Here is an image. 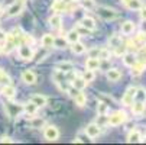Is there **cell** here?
Here are the masks:
<instances>
[{"instance_id": "cell-14", "label": "cell", "mask_w": 146, "mask_h": 145, "mask_svg": "<svg viewBox=\"0 0 146 145\" xmlns=\"http://www.w3.org/2000/svg\"><path fill=\"white\" fill-rule=\"evenodd\" d=\"M145 67H146V64L143 63V61H136V63L132 65V74L133 76H139L140 73H143Z\"/></svg>"}, {"instance_id": "cell-27", "label": "cell", "mask_w": 146, "mask_h": 145, "mask_svg": "<svg viewBox=\"0 0 146 145\" xmlns=\"http://www.w3.org/2000/svg\"><path fill=\"white\" fill-rule=\"evenodd\" d=\"M72 86H74L75 89H78V90H82V89L87 86V81H86L84 78H75L74 83H72Z\"/></svg>"}, {"instance_id": "cell-18", "label": "cell", "mask_w": 146, "mask_h": 145, "mask_svg": "<svg viewBox=\"0 0 146 145\" xmlns=\"http://www.w3.org/2000/svg\"><path fill=\"white\" fill-rule=\"evenodd\" d=\"M61 23H62V17H61L59 15H54V16L49 17V25H51L52 28L58 29V28H61Z\"/></svg>"}, {"instance_id": "cell-6", "label": "cell", "mask_w": 146, "mask_h": 145, "mask_svg": "<svg viewBox=\"0 0 146 145\" xmlns=\"http://www.w3.org/2000/svg\"><path fill=\"white\" fill-rule=\"evenodd\" d=\"M80 25H81L82 28H86V29H88V31L91 32V31L96 29V20H94L93 17H90V16H86V17H82V19H81Z\"/></svg>"}, {"instance_id": "cell-26", "label": "cell", "mask_w": 146, "mask_h": 145, "mask_svg": "<svg viewBox=\"0 0 146 145\" xmlns=\"http://www.w3.org/2000/svg\"><path fill=\"white\" fill-rule=\"evenodd\" d=\"M107 110H109V106H107V103H104V102H100V103H98V106H97V113H98L100 116H106Z\"/></svg>"}, {"instance_id": "cell-11", "label": "cell", "mask_w": 146, "mask_h": 145, "mask_svg": "<svg viewBox=\"0 0 146 145\" xmlns=\"http://www.w3.org/2000/svg\"><path fill=\"white\" fill-rule=\"evenodd\" d=\"M135 31V23L130 20H126L124 23H121V33L123 35H130Z\"/></svg>"}, {"instance_id": "cell-32", "label": "cell", "mask_w": 146, "mask_h": 145, "mask_svg": "<svg viewBox=\"0 0 146 145\" xmlns=\"http://www.w3.org/2000/svg\"><path fill=\"white\" fill-rule=\"evenodd\" d=\"M135 99H137V100H140V102L146 100V92H145L143 89H137V90H136V96H135Z\"/></svg>"}, {"instance_id": "cell-44", "label": "cell", "mask_w": 146, "mask_h": 145, "mask_svg": "<svg viewBox=\"0 0 146 145\" xmlns=\"http://www.w3.org/2000/svg\"><path fill=\"white\" fill-rule=\"evenodd\" d=\"M0 51H2V48H0Z\"/></svg>"}, {"instance_id": "cell-38", "label": "cell", "mask_w": 146, "mask_h": 145, "mask_svg": "<svg viewBox=\"0 0 146 145\" xmlns=\"http://www.w3.org/2000/svg\"><path fill=\"white\" fill-rule=\"evenodd\" d=\"M15 2H16V0H5L3 3H5V6H7V7H9V6H12Z\"/></svg>"}, {"instance_id": "cell-2", "label": "cell", "mask_w": 146, "mask_h": 145, "mask_svg": "<svg viewBox=\"0 0 146 145\" xmlns=\"http://www.w3.org/2000/svg\"><path fill=\"white\" fill-rule=\"evenodd\" d=\"M126 119H127L126 113L121 112V110H119V112L113 113V115L109 118V125H111V126H119V125H121V123L126 120Z\"/></svg>"}, {"instance_id": "cell-24", "label": "cell", "mask_w": 146, "mask_h": 145, "mask_svg": "<svg viewBox=\"0 0 146 145\" xmlns=\"http://www.w3.org/2000/svg\"><path fill=\"white\" fill-rule=\"evenodd\" d=\"M67 41H68V42H71V44L80 41V32L75 31V29H74V31H70L68 35H67Z\"/></svg>"}, {"instance_id": "cell-25", "label": "cell", "mask_w": 146, "mask_h": 145, "mask_svg": "<svg viewBox=\"0 0 146 145\" xmlns=\"http://www.w3.org/2000/svg\"><path fill=\"white\" fill-rule=\"evenodd\" d=\"M71 49H72V52H74V54H82V52L86 51V47L82 45L81 42H78V41H77V42H74V44H72Z\"/></svg>"}, {"instance_id": "cell-20", "label": "cell", "mask_w": 146, "mask_h": 145, "mask_svg": "<svg viewBox=\"0 0 146 145\" xmlns=\"http://www.w3.org/2000/svg\"><path fill=\"white\" fill-rule=\"evenodd\" d=\"M54 36L52 35H49V33H46V35H44V38H42V47H45V48H52L54 47Z\"/></svg>"}, {"instance_id": "cell-41", "label": "cell", "mask_w": 146, "mask_h": 145, "mask_svg": "<svg viewBox=\"0 0 146 145\" xmlns=\"http://www.w3.org/2000/svg\"><path fill=\"white\" fill-rule=\"evenodd\" d=\"M16 2H17V3H22V5H23V3L26 2V0H16Z\"/></svg>"}, {"instance_id": "cell-23", "label": "cell", "mask_w": 146, "mask_h": 145, "mask_svg": "<svg viewBox=\"0 0 146 145\" xmlns=\"http://www.w3.org/2000/svg\"><path fill=\"white\" fill-rule=\"evenodd\" d=\"M126 6H127L130 10H140V9L143 7L140 0H129V2L126 3Z\"/></svg>"}, {"instance_id": "cell-28", "label": "cell", "mask_w": 146, "mask_h": 145, "mask_svg": "<svg viewBox=\"0 0 146 145\" xmlns=\"http://www.w3.org/2000/svg\"><path fill=\"white\" fill-rule=\"evenodd\" d=\"M109 44H110V47L116 48L117 45L121 44V38H120L119 35H113V36H110V39H109Z\"/></svg>"}, {"instance_id": "cell-9", "label": "cell", "mask_w": 146, "mask_h": 145, "mask_svg": "<svg viewBox=\"0 0 146 145\" xmlns=\"http://www.w3.org/2000/svg\"><path fill=\"white\" fill-rule=\"evenodd\" d=\"M22 7H23L22 3L15 2L12 6H9V9H7V16H17L20 12H22Z\"/></svg>"}, {"instance_id": "cell-30", "label": "cell", "mask_w": 146, "mask_h": 145, "mask_svg": "<svg viewBox=\"0 0 146 145\" xmlns=\"http://www.w3.org/2000/svg\"><path fill=\"white\" fill-rule=\"evenodd\" d=\"M36 109H38V106L35 105V103H28V105L25 106V110H26V113H29V115H35L36 113Z\"/></svg>"}, {"instance_id": "cell-13", "label": "cell", "mask_w": 146, "mask_h": 145, "mask_svg": "<svg viewBox=\"0 0 146 145\" xmlns=\"http://www.w3.org/2000/svg\"><path fill=\"white\" fill-rule=\"evenodd\" d=\"M31 102H32V103H35V105H36L38 108H42V106H45V105H46V97H45V96H42V94H35V96H32Z\"/></svg>"}, {"instance_id": "cell-36", "label": "cell", "mask_w": 146, "mask_h": 145, "mask_svg": "<svg viewBox=\"0 0 146 145\" xmlns=\"http://www.w3.org/2000/svg\"><path fill=\"white\" fill-rule=\"evenodd\" d=\"M40 125H44V120H42V119H35V120L32 122V126H33V128H39Z\"/></svg>"}, {"instance_id": "cell-37", "label": "cell", "mask_w": 146, "mask_h": 145, "mask_svg": "<svg viewBox=\"0 0 146 145\" xmlns=\"http://www.w3.org/2000/svg\"><path fill=\"white\" fill-rule=\"evenodd\" d=\"M140 17H142L143 20H146V7H142V9H140Z\"/></svg>"}, {"instance_id": "cell-31", "label": "cell", "mask_w": 146, "mask_h": 145, "mask_svg": "<svg viewBox=\"0 0 146 145\" xmlns=\"http://www.w3.org/2000/svg\"><path fill=\"white\" fill-rule=\"evenodd\" d=\"M94 77H96V74H94L93 70H87V71L84 73V76H82V78H84L87 83H91V81L94 80Z\"/></svg>"}, {"instance_id": "cell-1", "label": "cell", "mask_w": 146, "mask_h": 145, "mask_svg": "<svg viewBox=\"0 0 146 145\" xmlns=\"http://www.w3.org/2000/svg\"><path fill=\"white\" fill-rule=\"evenodd\" d=\"M97 15L101 16L103 19H106V20H111V19H116L117 17L116 10L114 9H110V7H106V6L97 7Z\"/></svg>"}, {"instance_id": "cell-10", "label": "cell", "mask_w": 146, "mask_h": 145, "mask_svg": "<svg viewBox=\"0 0 146 145\" xmlns=\"http://www.w3.org/2000/svg\"><path fill=\"white\" fill-rule=\"evenodd\" d=\"M19 54H20V58H23V59H31L32 55H33V52H32L29 45H22L19 48Z\"/></svg>"}, {"instance_id": "cell-45", "label": "cell", "mask_w": 146, "mask_h": 145, "mask_svg": "<svg viewBox=\"0 0 146 145\" xmlns=\"http://www.w3.org/2000/svg\"><path fill=\"white\" fill-rule=\"evenodd\" d=\"M87 2H88V0H87Z\"/></svg>"}, {"instance_id": "cell-15", "label": "cell", "mask_w": 146, "mask_h": 145, "mask_svg": "<svg viewBox=\"0 0 146 145\" xmlns=\"http://www.w3.org/2000/svg\"><path fill=\"white\" fill-rule=\"evenodd\" d=\"M127 142L129 144H136V142H142V134L139 131H132L127 136Z\"/></svg>"}, {"instance_id": "cell-4", "label": "cell", "mask_w": 146, "mask_h": 145, "mask_svg": "<svg viewBox=\"0 0 146 145\" xmlns=\"http://www.w3.org/2000/svg\"><path fill=\"white\" fill-rule=\"evenodd\" d=\"M44 136H45L46 141H56L58 136H59V131L55 126H48L44 132Z\"/></svg>"}, {"instance_id": "cell-5", "label": "cell", "mask_w": 146, "mask_h": 145, "mask_svg": "<svg viewBox=\"0 0 146 145\" xmlns=\"http://www.w3.org/2000/svg\"><path fill=\"white\" fill-rule=\"evenodd\" d=\"M86 134L88 138L94 139L100 135V125H97V123H90V125L86 128Z\"/></svg>"}, {"instance_id": "cell-43", "label": "cell", "mask_w": 146, "mask_h": 145, "mask_svg": "<svg viewBox=\"0 0 146 145\" xmlns=\"http://www.w3.org/2000/svg\"><path fill=\"white\" fill-rule=\"evenodd\" d=\"M127 2H129V0H123V3H124V5H126Z\"/></svg>"}, {"instance_id": "cell-42", "label": "cell", "mask_w": 146, "mask_h": 145, "mask_svg": "<svg viewBox=\"0 0 146 145\" xmlns=\"http://www.w3.org/2000/svg\"><path fill=\"white\" fill-rule=\"evenodd\" d=\"M3 13V7H2V5H0V15Z\"/></svg>"}, {"instance_id": "cell-7", "label": "cell", "mask_w": 146, "mask_h": 145, "mask_svg": "<svg viewBox=\"0 0 146 145\" xmlns=\"http://www.w3.org/2000/svg\"><path fill=\"white\" fill-rule=\"evenodd\" d=\"M22 80L26 83V84H35L36 83V76L31 70H26V71L22 73Z\"/></svg>"}, {"instance_id": "cell-40", "label": "cell", "mask_w": 146, "mask_h": 145, "mask_svg": "<svg viewBox=\"0 0 146 145\" xmlns=\"http://www.w3.org/2000/svg\"><path fill=\"white\" fill-rule=\"evenodd\" d=\"M0 142H12V139L9 136H3L2 139H0Z\"/></svg>"}, {"instance_id": "cell-39", "label": "cell", "mask_w": 146, "mask_h": 145, "mask_svg": "<svg viewBox=\"0 0 146 145\" xmlns=\"http://www.w3.org/2000/svg\"><path fill=\"white\" fill-rule=\"evenodd\" d=\"M5 39H6V33L0 29V42H2V41H5Z\"/></svg>"}, {"instance_id": "cell-21", "label": "cell", "mask_w": 146, "mask_h": 145, "mask_svg": "<svg viewBox=\"0 0 146 145\" xmlns=\"http://www.w3.org/2000/svg\"><path fill=\"white\" fill-rule=\"evenodd\" d=\"M74 100H75V105L77 106H80V108H82L86 105V102H87V96L84 94V93H77V96L74 97Z\"/></svg>"}, {"instance_id": "cell-22", "label": "cell", "mask_w": 146, "mask_h": 145, "mask_svg": "<svg viewBox=\"0 0 146 145\" xmlns=\"http://www.w3.org/2000/svg\"><path fill=\"white\" fill-rule=\"evenodd\" d=\"M72 68H74V65H72L71 63H59V64L56 65L58 73H67V71H71Z\"/></svg>"}, {"instance_id": "cell-8", "label": "cell", "mask_w": 146, "mask_h": 145, "mask_svg": "<svg viewBox=\"0 0 146 145\" xmlns=\"http://www.w3.org/2000/svg\"><path fill=\"white\" fill-rule=\"evenodd\" d=\"M100 67V58H96V57H90V58H87V61H86V68L87 70H97Z\"/></svg>"}, {"instance_id": "cell-29", "label": "cell", "mask_w": 146, "mask_h": 145, "mask_svg": "<svg viewBox=\"0 0 146 145\" xmlns=\"http://www.w3.org/2000/svg\"><path fill=\"white\" fill-rule=\"evenodd\" d=\"M54 47H56V48H65L67 47V41L64 38H55L54 39Z\"/></svg>"}, {"instance_id": "cell-17", "label": "cell", "mask_w": 146, "mask_h": 145, "mask_svg": "<svg viewBox=\"0 0 146 145\" xmlns=\"http://www.w3.org/2000/svg\"><path fill=\"white\" fill-rule=\"evenodd\" d=\"M136 61L137 59H136V57L133 54H123V63H124L126 67H132Z\"/></svg>"}, {"instance_id": "cell-19", "label": "cell", "mask_w": 146, "mask_h": 145, "mask_svg": "<svg viewBox=\"0 0 146 145\" xmlns=\"http://www.w3.org/2000/svg\"><path fill=\"white\" fill-rule=\"evenodd\" d=\"M2 93H3V96H6V97H13V96L16 94V89H15L13 86H10V84H5L3 89H2Z\"/></svg>"}, {"instance_id": "cell-12", "label": "cell", "mask_w": 146, "mask_h": 145, "mask_svg": "<svg viewBox=\"0 0 146 145\" xmlns=\"http://www.w3.org/2000/svg\"><path fill=\"white\" fill-rule=\"evenodd\" d=\"M132 112H133L136 116L142 115V113L145 112V103H143V102H140V100L135 102L133 105H132Z\"/></svg>"}, {"instance_id": "cell-34", "label": "cell", "mask_w": 146, "mask_h": 145, "mask_svg": "<svg viewBox=\"0 0 146 145\" xmlns=\"http://www.w3.org/2000/svg\"><path fill=\"white\" fill-rule=\"evenodd\" d=\"M116 54H117V55H123V54H126V48L121 47V44H120V45H117V47H116Z\"/></svg>"}, {"instance_id": "cell-3", "label": "cell", "mask_w": 146, "mask_h": 145, "mask_svg": "<svg viewBox=\"0 0 146 145\" xmlns=\"http://www.w3.org/2000/svg\"><path fill=\"white\" fill-rule=\"evenodd\" d=\"M136 87H129L126 90V93H124L121 102H123V105L124 106H132L133 105V100H135V96H136Z\"/></svg>"}, {"instance_id": "cell-35", "label": "cell", "mask_w": 146, "mask_h": 145, "mask_svg": "<svg viewBox=\"0 0 146 145\" xmlns=\"http://www.w3.org/2000/svg\"><path fill=\"white\" fill-rule=\"evenodd\" d=\"M77 93H78V89H75V87H74V86H72V87H70V89H68V94H70V96H71V97H72V99H74V97H75V96H77Z\"/></svg>"}, {"instance_id": "cell-33", "label": "cell", "mask_w": 146, "mask_h": 145, "mask_svg": "<svg viewBox=\"0 0 146 145\" xmlns=\"http://www.w3.org/2000/svg\"><path fill=\"white\" fill-rule=\"evenodd\" d=\"M0 83H3V84H10V77L3 71H0Z\"/></svg>"}, {"instance_id": "cell-16", "label": "cell", "mask_w": 146, "mask_h": 145, "mask_svg": "<svg viewBox=\"0 0 146 145\" xmlns=\"http://www.w3.org/2000/svg\"><path fill=\"white\" fill-rule=\"evenodd\" d=\"M120 77H121V73H120L119 70H116V68H110V70L107 71V78H109V81H119Z\"/></svg>"}]
</instances>
